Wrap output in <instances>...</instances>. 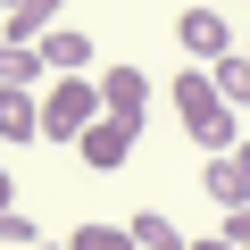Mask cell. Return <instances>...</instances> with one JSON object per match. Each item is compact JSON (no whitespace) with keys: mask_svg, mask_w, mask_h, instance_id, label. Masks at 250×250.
<instances>
[{"mask_svg":"<svg viewBox=\"0 0 250 250\" xmlns=\"http://www.w3.org/2000/svg\"><path fill=\"white\" fill-rule=\"evenodd\" d=\"M34 250H59V242H34Z\"/></svg>","mask_w":250,"mask_h":250,"instance_id":"d6986e66","label":"cell"},{"mask_svg":"<svg viewBox=\"0 0 250 250\" xmlns=\"http://www.w3.org/2000/svg\"><path fill=\"white\" fill-rule=\"evenodd\" d=\"M0 208H17V184H9V167H0Z\"/></svg>","mask_w":250,"mask_h":250,"instance_id":"2e32d148","label":"cell"},{"mask_svg":"<svg viewBox=\"0 0 250 250\" xmlns=\"http://www.w3.org/2000/svg\"><path fill=\"white\" fill-rule=\"evenodd\" d=\"M167 100H175V117H184V134L208 150V159H225L233 142H242V125H233V108L217 100V83H208V67H184L175 83H167Z\"/></svg>","mask_w":250,"mask_h":250,"instance_id":"6da1fadb","label":"cell"},{"mask_svg":"<svg viewBox=\"0 0 250 250\" xmlns=\"http://www.w3.org/2000/svg\"><path fill=\"white\" fill-rule=\"evenodd\" d=\"M67 250H134V233H125V225H83Z\"/></svg>","mask_w":250,"mask_h":250,"instance_id":"7c38bea8","label":"cell"},{"mask_svg":"<svg viewBox=\"0 0 250 250\" xmlns=\"http://www.w3.org/2000/svg\"><path fill=\"white\" fill-rule=\"evenodd\" d=\"M175 42H184L192 59H208V67L233 59V25H225L217 9H184V17H175Z\"/></svg>","mask_w":250,"mask_h":250,"instance_id":"277c9868","label":"cell"},{"mask_svg":"<svg viewBox=\"0 0 250 250\" xmlns=\"http://www.w3.org/2000/svg\"><path fill=\"white\" fill-rule=\"evenodd\" d=\"M0 9H9V17H17V9H34V0H0Z\"/></svg>","mask_w":250,"mask_h":250,"instance_id":"ac0fdd59","label":"cell"},{"mask_svg":"<svg viewBox=\"0 0 250 250\" xmlns=\"http://www.w3.org/2000/svg\"><path fill=\"white\" fill-rule=\"evenodd\" d=\"M0 83L34 92V83H42V50H25V42H0Z\"/></svg>","mask_w":250,"mask_h":250,"instance_id":"30bf717a","label":"cell"},{"mask_svg":"<svg viewBox=\"0 0 250 250\" xmlns=\"http://www.w3.org/2000/svg\"><path fill=\"white\" fill-rule=\"evenodd\" d=\"M242 59H250V50H242Z\"/></svg>","mask_w":250,"mask_h":250,"instance_id":"ffe728a7","label":"cell"},{"mask_svg":"<svg viewBox=\"0 0 250 250\" xmlns=\"http://www.w3.org/2000/svg\"><path fill=\"white\" fill-rule=\"evenodd\" d=\"M125 233H134V250H184V225H175V217H159V208H142Z\"/></svg>","mask_w":250,"mask_h":250,"instance_id":"9c48e42d","label":"cell"},{"mask_svg":"<svg viewBox=\"0 0 250 250\" xmlns=\"http://www.w3.org/2000/svg\"><path fill=\"white\" fill-rule=\"evenodd\" d=\"M184 250H233V242H217V233H208V242H184Z\"/></svg>","mask_w":250,"mask_h":250,"instance_id":"e0dca14e","label":"cell"},{"mask_svg":"<svg viewBox=\"0 0 250 250\" xmlns=\"http://www.w3.org/2000/svg\"><path fill=\"white\" fill-rule=\"evenodd\" d=\"M134 134H142V125H125V117H100V125H92L75 150H83V167H100V175H108V167H125V159H134Z\"/></svg>","mask_w":250,"mask_h":250,"instance_id":"5b68a950","label":"cell"},{"mask_svg":"<svg viewBox=\"0 0 250 250\" xmlns=\"http://www.w3.org/2000/svg\"><path fill=\"white\" fill-rule=\"evenodd\" d=\"M200 192H208L225 217H233V208H250V184H242V167H233V159H208V167H200Z\"/></svg>","mask_w":250,"mask_h":250,"instance_id":"ba28073f","label":"cell"},{"mask_svg":"<svg viewBox=\"0 0 250 250\" xmlns=\"http://www.w3.org/2000/svg\"><path fill=\"white\" fill-rule=\"evenodd\" d=\"M225 159H233V167H242V184H250V142H233V150H225Z\"/></svg>","mask_w":250,"mask_h":250,"instance_id":"9a60e30c","label":"cell"},{"mask_svg":"<svg viewBox=\"0 0 250 250\" xmlns=\"http://www.w3.org/2000/svg\"><path fill=\"white\" fill-rule=\"evenodd\" d=\"M208 83H217V100H225V108H242V100H250V59H242V50H233V59H217V67H208Z\"/></svg>","mask_w":250,"mask_h":250,"instance_id":"8fae6325","label":"cell"},{"mask_svg":"<svg viewBox=\"0 0 250 250\" xmlns=\"http://www.w3.org/2000/svg\"><path fill=\"white\" fill-rule=\"evenodd\" d=\"M217 242H233V250H250V208H233V217L217 225Z\"/></svg>","mask_w":250,"mask_h":250,"instance_id":"5bb4252c","label":"cell"},{"mask_svg":"<svg viewBox=\"0 0 250 250\" xmlns=\"http://www.w3.org/2000/svg\"><path fill=\"white\" fill-rule=\"evenodd\" d=\"M100 125V92H92V75H59L50 92H42V142H83Z\"/></svg>","mask_w":250,"mask_h":250,"instance_id":"7a4b0ae2","label":"cell"},{"mask_svg":"<svg viewBox=\"0 0 250 250\" xmlns=\"http://www.w3.org/2000/svg\"><path fill=\"white\" fill-rule=\"evenodd\" d=\"M0 242H17V250H34L42 233H34V217H25V208H0Z\"/></svg>","mask_w":250,"mask_h":250,"instance_id":"4fadbf2b","label":"cell"},{"mask_svg":"<svg viewBox=\"0 0 250 250\" xmlns=\"http://www.w3.org/2000/svg\"><path fill=\"white\" fill-rule=\"evenodd\" d=\"M34 50H42L50 75H92V34H75V25H50Z\"/></svg>","mask_w":250,"mask_h":250,"instance_id":"8992f818","label":"cell"},{"mask_svg":"<svg viewBox=\"0 0 250 250\" xmlns=\"http://www.w3.org/2000/svg\"><path fill=\"white\" fill-rule=\"evenodd\" d=\"M0 142H42V92L0 83Z\"/></svg>","mask_w":250,"mask_h":250,"instance_id":"52a82bcc","label":"cell"},{"mask_svg":"<svg viewBox=\"0 0 250 250\" xmlns=\"http://www.w3.org/2000/svg\"><path fill=\"white\" fill-rule=\"evenodd\" d=\"M92 92H100V117H125V125H142V100H150L142 67H100V75H92Z\"/></svg>","mask_w":250,"mask_h":250,"instance_id":"3957f363","label":"cell"}]
</instances>
